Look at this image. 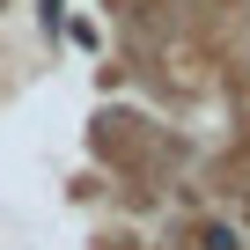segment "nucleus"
Masks as SVG:
<instances>
[{"instance_id": "nucleus-1", "label": "nucleus", "mask_w": 250, "mask_h": 250, "mask_svg": "<svg viewBox=\"0 0 250 250\" xmlns=\"http://www.w3.org/2000/svg\"><path fill=\"white\" fill-rule=\"evenodd\" d=\"M199 243H206V250H243V243H235V228H221V221H213V228H206Z\"/></svg>"}]
</instances>
